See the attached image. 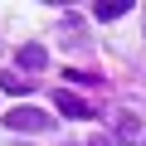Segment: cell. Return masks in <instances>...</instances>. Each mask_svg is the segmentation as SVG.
Masks as SVG:
<instances>
[{
  "label": "cell",
  "mask_w": 146,
  "mask_h": 146,
  "mask_svg": "<svg viewBox=\"0 0 146 146\" xmlns=\"http://www.w3.org/2000/svg\"><path fill=\"white\" fill-rule=\"evenodd\" d=\"M5 127H10V131H49L54 117L39 112V107H20V102H15V107L5 112Z\"/></svg>",
  "instance_id": "1"
},
{
  "label": "cell",
  "mask_w": 146,
  "mask_h": 146,
  "mask_svg": "<svg viewBox=\"0 0 146 146\" xmlns=\"http://www.w3.org/2000/svg\"><path fill=\"white\" fill-rule=\"evenodd\" d=\"M34 88V78H20V73H0V93H10V98H25Z\"/></svg>",
  "instance_id": "4"
},
{
  "label": "cell",
  "mask_w": 146,
  "mask_h": 146,
  "mask_svg": "<svg viewBox=\"0 0 146 146\" xmlns=\"http://www.w3.org/2000/svg\"><path fill=\"white\" fill-rule=\"evenodd\" d=\"M54 102H58V112H63V117H93V107H88L78 93H68V88H58V93H54Z\"/></svg>",
  "instance_id": "2"
},
{
  "label": "cell",
  "mask_w": 146,
  "mask_h": 146,
  "mask_svg": "<svg viewBox=\"0 0 146 146\" xmlns=\"http://www.w3.org/2000/svg\"><path fill=\"white\" fill-rule=\"evenodd\" d=\"M131 5L127 0H112V5H98V20H117V15H127Z\"/></svg>",
  "instance_id": "6"
},
{
  "label": "cell",
  "mask_w": 146,
  "mask_h": 146,
  "mask_svg": "<svg viewBox=\"0 0 146 146\" xmlns=\"http://www.w3.org/2000/svg\"><path fill=\"white\" fill-rule=\"evenodd\" d=\"M15 58H20V68H25V73H39V68L49 63V54H44V44H25V49H20Z\"/></svg>",
  "instance_id": "3"
},
{
  "label": "cell",
  "mask_w": 146,
  "mask_h": 146,
  "mask_svg": "<svg viewBox=\"0 0 146 146\" xmlns=\"http://www.w3.org/2000/svg\"><path fill=\"white\" fill-rule=\"evenodd\" d=\"M117 136H122V141H136V136H141V122H136L131 112H117Z\"/></svg>",
  "instance_id": "5"
},
{
  "label": "cell",
  "mask_w": 146,
  "mask_h": 146,
  "mask_svg": "<svg viewBox=\"0 0 146 146\" xmlns=\"http://www.w3.org/2000/svg\"><path fill=\"white\" fill-rule=\"evenodd\" d=\"M88 146H112V136H93V141H88Z\"/></svg>",
  "instance_id": "7"
}]
</instances>
